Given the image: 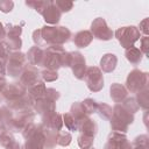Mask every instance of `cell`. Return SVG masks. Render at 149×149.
<instances>
[{
	"label": "cell",
	"mask_w": 149,
	"mask_h": 149,
	"mask_svg": "<svg viewBox=\"0 0 149 149\" xmlns=\"http://www.w3.org/2000/svg\"><path fill=\"white\" fill-rule=\"evenodd\" d=\"M71 37V31L66 27H49L44 26L33 33V40L36 47L42 45H62Z\"/></svg>",
	"instance_id": "obj_1"
},
{
	"label": "cell",
	"mask_w": 149,
	"mask_h": 149,
	"mask_svg": "<svg viewBox=\"0 0 149 149\" xmlns=\"http://www.w3.org/2000/svg\"><path fill=\"white\" fill-rule=\"evenodd\" d=\"M134 121V115L128 112L121 104H116L112 109L111 116V127L114 132L126 133L128 126Z\"/></svg>",
	"instance_id": "obj_2"
},
{
	"label": "cell",
	"mask_w": 149,
	"mask_h": 149,
	"mask_svg": "<svg viewBox=\"0 0 149 149\" xmlns=\"http://www.w3.org/2000/svg\"><path fill=\"white\" fill-rule=\"evenodd\" d=\"M22 135L26 139L23 149H44V134L42 126H36L30 122L22 129Z\"/></svg>",
	"instance_id": "obj_3"
},
{
	"label": "cell",
	"mask_w": 149,
	"mask_h": 149,
	"mask_svg": "<svg viewBox=\"0 0 149 149\" xmlns=\"http://www.w3.org/2000/svg\"><path fill=\"white\" fill-rule=\"evenodd\" d=\"M64 49L61 45H51L44 50V57L42 65L49 70H57L62 66V57L64 55Z\"/></svg>",
	"instance_id": "obj_4"
},
{
	"label": "cell",
	"mask_w": 149,
	"mask_h": 149,
	"mask_svg": "<svg viewBox=\"0 0 149 149\" xmlns=\"http://www.w3.org/2000/svg\"><path fill=\"white\" fill-rule=\"evenodd\" d=\"M115 36L119 40L120 44L125 49H128V48L134 47V43L140 38V31L134 26L122 27L115 31Z\"/></svg>",
	"instance_id": "obj_5"
},
{
	"label": "cell",
	"mask_w": 149,
	"mask_h": 149,
	"mask_svg": "<svg viewBox=\"0 0 149 149\" xmlns=\"http://www.w3.org/2000/svg\"><path fill=\"white\" fill-rule=\"evenodd\" d=\"M26 56L22 52L14 51L8 56L6 63V70L12 77H19L26 68Z\"/></svg>",
	"instance_id": "obj_6"
},
{
	"label": "cell",
	"mask_w": 149,
	"mask_h": 149,
	"mask_svg": "<svg viewBox=\"0 0 149 149\" xmlns=\"http://www.w3.org/2000/svg\"><path fill=\"white\" fill-rule=\"evenodd\" d=\"M147 84H148V74L136 69L128 74L126 81L127 88L133 93H139L140 91L147 87Z\"/></svg>",
	"instance_id": "obj_7"
},
{
	"label": "cell",
	"mask_w": 149,
	"mask_h": 149,
	"mask_svg": "<svg viewBox=\"0 0 149 149\" xmlns=\"http://www.w3.org/2000/svg\"><path fill=\"white\" fill-rule=\"evenodd\" d=\"M84 79L87 84V87L92 92H98L104 86V77L101 71L95 66H90L84 76Z\"/></svg>",
	"instance_id": "obj_8"
},
{
	"label": "cell",
	"mask_w": 149,
	"mask_h": 149,
	"mask_svg": "<svg viewBox=\"0 0 149 149\" xmlns=\"http://www.w3.org/2000/svg\"><path fill=\"white\" fill-rule=\"evenodd\" d=\"M91 31H92V36L99 38V40H104L107 41L109 38H112L113 36V31L107 27L106 21L102 17H97L92 24H91Z\"/></svg>",
	"instance_id": "obj_9"
},
{
	"label": "cell",
	"mask_w": 149,
	"mask_h": 149,
	"mask_svg": "<svg viewBox=\"0 0 149 149\" xmlns=\"http://www.w3.org/2000/svg\"><path fill=\"white\" fill-rule=\"evenodd\" d=\"M70 66L72 68V72L77 79H83L86 72L85 59L80 52H70Z\"/></svg>",
	"instance_id": "obj_10"
},
{
	"label": "cell",
	"mask_w": 149,
	"mask_h": 149,
	"mask_svg": "<svg viewBox=\"0 0 149 149\" xmlns=\"http://www.w3.org/2000/svg\"><path fill=\"white\" fill-rule=\"evenodd\" d=\"M26 94V87L20 83H10L9 85H6L3 91L1 92L2 99H6L8 102L16 100Z\"/></svg>",
	"instance_id": "obj_11"
},
{
	"label": "cell",
	"mask_w": 149,
	"mask_h": 149,
	"mask_svg": "<svg viewBox=\"0 0 149 149\" xmlns=\"http://www.w3.org/2000/svg\"><path fill=\"white\" fill-rule=\"evenodd\" d=\"M22 33V28L20 26H7V29H6V37L8 40L7 42V45L9 49H13V50H17L21 48V38H20V35Z\"/></svg>",
	"instance_id": "obj_12"
},
{
	"label": "cell",
	"mask_w": 149,
	"mask_h": 149,
	"mask_svg": "<svg viewBox=\"0 0 149 149\" xmlns=\"http://www.w3.org/2000/svg\"><path fill=\"white\" fill-rule=\"evenodd\" d=\"M40 14H42L44 20L48 23H51V24L57 23L61 19V15H62L61 10L55 6L54 1H45V6H44V8L42 9V12Z\"/></svg>",
	"instance_id": "obj_13"
},
{
	"label": "cell",
	"mask_w": 149,
	"mask_h": 149,
	"mask_svg": "<svg viewBox=\"0 0 149 149\" xmlns=\"http://www.w3.org/2000/svg\"><path fill=\"white\" fill-rule=\"evenodd\" d=\"M20 81L24 87H30L34 84H36L38 80V71L35 66L28 65L24 68L23 72L20 76Z\"/></svg>",
	"instance_id": "obj_14"
},
{
	"label": "cell",
	"mask_w": 149,
	"mask_h": 149,
	"mask_svg": "<svg viewBox=\"0 0 149 149\" xmlns=\"http://www.w3.org/2000/svg\"><path fill=\"white\" fill-rule=\"evenodd\" d=\"M97 129H98L97 123L93 120H91L90 118L83 119L81 121L78 122V126H77V130H80L81 134L88 135V136H93V137H94V135L97 133Z\"/></svg>",
	"instance_id": "obj_15"
},
{
	"label": "cell",
	"mask_w": 149,
	"mask_h": 149,
	"mask_svg": "<svg viewBox=\"0 0 149 149\" xmlns=\"http://www.w3.org/2000/svg\"><path fill=\"white\" fill-rule=\"evenodd\" d=\"M111 98L115 102H122L127 98V88L118 83H114L111 86Z\"/></svg>",
	"instance_id": "obj_16"
},
{
	"label": "cell",
	"mask_w": 149,
	"mask_h": 149,
	"mask_svg": "<svg viewBox=\"0 0 149 149\" xmlns=\"http://www.w3.org/2000/svg\"><path fill=\"white\" fill-rule=\"evenodd\" d=\"M118 63V58L114 54H106L100 59V66L105 72H112Z\"/></svg>",
	"instance_id": "obj_17"
},
{
	"label": "cell",
	"mask_w": 149,
	"mask_h": 149,
	"mask_svg": "<svg viewBox=\"0 0 149 149\" xmlns=\"http://www.w3.org/2000/svg\"><path fill=\"white\" fill-rule=\"evenodd\" d=\"M27 56H28V59L33 66L34 65H42L43 57H44V50H42L40 47H33L28 51Z\"/></svg>",
	"instance_id": "obj_18"
},
{
	"label": "cell",
	"mask_w": 149,
	"mask_h": 149,
	"mask_svg": "<svg viewBox=\"0 0 149 149\" xmlns=\"http://www.w3.org/2000/svg\"><path fill=\"white\" fill-rule=\"evenodd\" d=\"M92 38H93V36H92V34H91L90 31H87V30H81V31H78V33L74 35L73 42H74V44H76L77 47H79V48H85V47H87V45L92 42Z\"/></svg>",
	"instance_id": "obj_19"
},
{
	"label": "cell",
	"mask_w": 149,
	"mask_h": 149,
	"mask_svg": "<svg viewBox=\"0 0 149 149\" xmlns=\"http://www.w3.org/2000/svg\"><path fill=\"white\" fill-rule=\"evenodd\" d=\"M45 85L43 81H37L36 84H34L33 86L28 87V94L34 99V100H37L40 98H42L45 93Z\"/></svg>",
	"instance_id": "obj_20"
},
{
	"label": "cell",
	"mask_w": 149,
	"mask_h": 149,
	"mask_svg": "<svg viewBox=\"0 0 149 149\" xmlns=\"http://www.w3.org/2000/svg\"><path fill=\"white\" fill-rule=\"evenodd\" d=\"M126 58L134 65L139 64L141 61H142V52L140 49L135 48V47H132V48H128L126 49Z\"/></svg>",
	"instance_id": "obj_21"
},
{
	"label": "cell",
	"mask_w": 149,
	"mask_h": 149,
	"mask_svg": "<svg viewBox=\"0 0 149 149\" xmlns=\"http://www.w3.org/2000/svg\"><path fill=\"white\" fill-rule=\"evenodd\" d=\"M71 140H72V137H71L70 133H68L65 130H59L58 132V134H57V144L65 147V146H69L71 143Z\"/></svg>",
	"instance_id": "obj_22"
},
{
	"label": "cell",
	"mask_w": 149,
	"mask_h": 149,
	"mask_svg": "<svg viewBox=\"0 0 149 149\" xmlns=\"http://www.w3.org/2000/svg\"><path fill=\"white\" fill-rule=\"evenodd\" d=\"M94 137L93 136H88V135H84L80 134L78 137V144L81 149H91L92 143H93Z\"/></svg>",
	"instance_id": "obj_23"
},
{
	"label": "cell",
	"mask_w": 149,
	"mask_h": 149,
	"mask_svg": "<svg viewBox=\"0 0 149 149\" xmlns=\"http://www.w3.org/2000/svg\"><path fill=\"white\" fill-rule=\"evenodd\" d=\"M135 100L140 107L147 109V107H148V90H147V87L137 93V98Z\"/></svg>",
	"instance_id": "obj_24"
},
{
	"label": "cell",
	"mask_w": 149,
	"mask_h": 149,
	"mask_svg": "<svg viewBox=\"0 0 149 149\" xmlns=\"http://www.w3.org/2000/svg\"><path fill=\"white\" fill-rule=\"evenodd\" d=\"M97 112L99 113V115L102 119H106V120L111 119V116H112V108L106 104H98Z\"/></svg>",
	"instance_id": "obj_25"
},
{
	"label": "cell",
	"mask_w": 149,
	"mask_h": 149,
	"mask_svg": "<svg viewBox=\"0 0 149 149\" xmlns=\"http://www.w3.org/2000/svg\"><path fill=\"white\" fill-rule=\"evenodd\" d=\"M63 118H64V123H65V126H66V128L69 130H72V132L77 130V122H76V120L73 119V116L70 113L64 114Z\"/></svg>",
	"instance_id": "obj_26"
},
{
	"label": "cell",
	"mask_w": 149,
	"mask_h": 149,
	"mask_svg": "<svg viewBox=\"0 0 149 149\" xmlns=\"http://www.w3.org/2000/svg\"><path fill=\"white\" fill-rule=\"evenodd\" d=\"M55 6L61 10V13L63 12H69L72 7H73V2L72 1H64V0H58L54 2Z\"/></svg>",
	"instance_id": "obj_27"
},
{
	"label": "cell",
	"mask_w": 149,
	"mask_h": 149,
	"mask_svg": "<svg viewBox=\"0 0 149 149\" xmlns=\"http://www.w3.org/2000/svg\"><path fill=\"white\" fill-rule=\"evenodd\" d=\"M41 76L44 80L47 81H54L58 78V74H57V71L55 70H49V69H45L41 72Z\"/></svg>",
	"instance_id": "obj_28"
},
{
	"label": "cell",
	"mask_w": 149,
	"mask_h": 149,
	"mask_svg": "<svg viewBox=\"0 0 149 149\" xmlns=\"http://www.w3.org/2000/svg\"><path fill=\"white\" fill-rule=\"evenodd\" d=\"M83 105H84V107H85V109H86L88 115L94 113L97 111V106H98V104L93 99H86L85 101H83Z\"/></svg>",
	"instance_id": "obj_29"
},
{
	"label": "cell",
	"mask_w": 149,
	"mask_h": 149,
	"mask_svg": "<svg viewBox=\"0 0 149 149\" xmlns=\"http://www.w3.org/2000/svg\"><path fill=\"white\" fill-rule=\"evenodd\" d=\"M9 56V48L7 44L0 42V62L1 63H7Z\"/></svg>",
	"instance_id": "obj_30"
},
{
	"label": "cell",
	"mask_w": 149,
	"mask_h": 149,
	"mask_svg": "<svg viewBox=\"0 0 149 149\" xmlns=\"http://www.w3.org/2000/svg\"><path fill=\"white\" fill-rule=\"evenodd\" d=\"M14 2L13 1H0V10L3 13H8L13 9Z\"/></svg>",
	"instance_id": "obj_31"
},
{
	"label": "cell",
	"mask_w": 149,
	"mask_h": 149,
	"mask_svg": "<svg viewBox=\"0 0 149 149\" xmlns=\"http://www.w3.org/2000/svg\"><path fill=\"white\" fill-rule=\"evenodd\" d=\"M44 95H45L47 98L51 99L52 101H56V100L59 98V93H58V92H57L55 88H47V90H45Z\"/></svg>",
	"instance_id": "obj_32"
},
{
	"label": "cell",
	"mask_w": 149,
	"mask_h": 149,
	"mask_svg": "<svg viewBox=\"0 0 149 149\" xmlns=\"http://www.w3.org/2000/svg\"><path fill=\"white\" fill-rule=\"evenodd\" d=\"M147 43H148V36H143V37L141 38V48H140V50H141V52H143L144 55L148 54V51H147Z\"/></svg>",
	"instance_id": "obj_33"
},
{
	"label": "cell",
	"mask_w": 149,
	"mask_h": 149,
	"mask_svg": "<svg viewBox=\"0 0 149 149\" xmlns=\"http://www.w3.org/2000/svg\"><path fill=\"white\" fill-rule=\"evenodd\" d=\"M147 23H148V19H144L141 23H140V33L142 31L143 34H144V36H147V34H148V27H147Z\"/></svg>",
	"instance_id": "obj_34"
},
{
	"label": "cell",
	"mask_w": 149,
	"mask_h": 149,
	"mask_svg": "<svg viewBox=\"0 0 149 149\" xmlns=\"http://www.w3.org/2000/svg\"><path fill=\"white\" fill-rule=\"evenodd\" d=\"M3 37H6V29L3 28L2 23L0 22V41H1Z\"/></svg>",
	"instance_id": "obj_35"
}]
</instances>
